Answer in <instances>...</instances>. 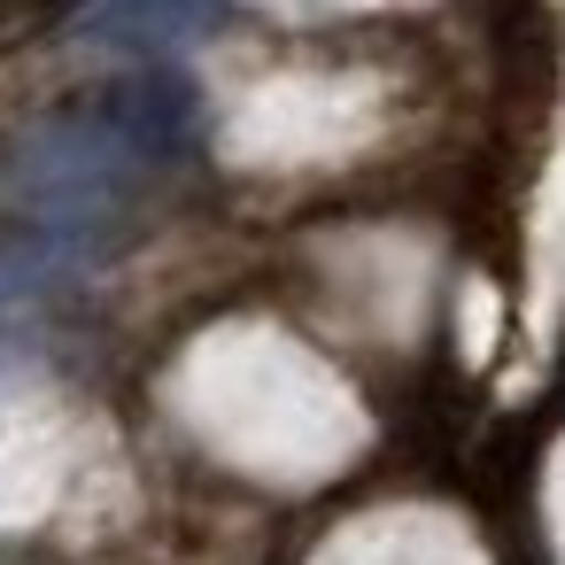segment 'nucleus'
Masks as SVG:
<instances>
[{"instance_id": "obj_2", "label": "nucleus", "mask_w": 565, "mask_h": 565, "mask_svg": "<svg viewBox=\"0 0 565 565\" xmlns=\"http://www.w3.org/2000/svg\"><path fill=\"white\" fill-rule=\"evenodd\" d=\"M55 279V264L47 256H32V248H0V310H17L24 295H40Z\"/></svg>"}, {"instance_id": "obj_1", "label": "nucleus", "mask_w": 565, "mask_h": 565, "mask_svg": "<svg viewBox=\"0 0 565 565\" xmlns=\"http://www.w3.org/2000/svg\"><path fill=\"white\" fill-rule=\"evenodd\" d=\"M210 9L202 0H102L86 17L94 40H117V47H163V40H186Z\"/></svg>"}]
</instances>
